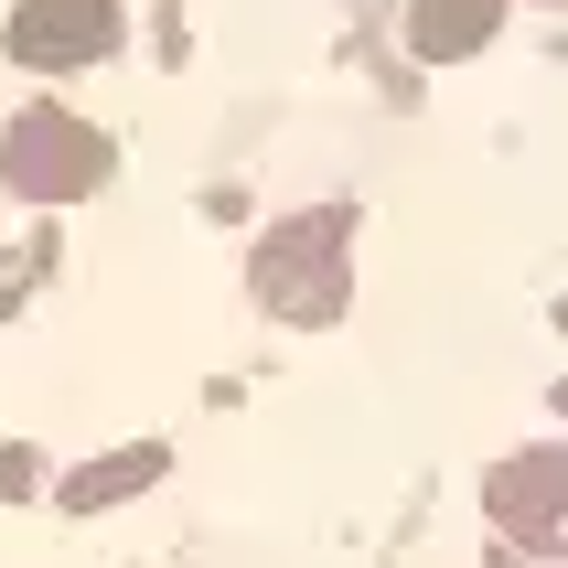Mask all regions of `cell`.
<instances>
[{
    "mask_svg": "<svg viewBox=\"0 0 568 568\" xmlns=\"http://www.w3.org/2000/svg\"><path fill=\"white\" fill-rule=\"evenodd\" d=\"M151 473H161V450H129V462H87V473L64 483V505H119V494H140Z\"/></svg>",
    "mask_w": 568,
    "mask_h": 568,
    "instance_id": "8992f818",
    "label": "cell"
},
{
    "mask_svg": "<svg viewBox=\"0 0 568 568\" xmlns=\"http://www.w3.org/2000/svg\"><path fill=\"white\" fill-rule=\"evenodd\" d=\"M494 22H505V0H418V11H408V43L450 64V54H483Z\"/></svg>",
    "mask_w": 568,
    "mask_h": 568,
    "instance_id": "5b68a950",
    "label": "cell"
},
{
    "mask_svg": "<svg viewBox=\"0 0 568 568\" xmlns=\"http://www.w3.org/2000/svg\"><path fill=\"white\" fill-rule=\"evenodd\" d=\"M344 236H354V225L333 215V204L301 215V225H280V236L257 247V301L290 312V322H333V312H344Z\"/></svg>",
    "mask_w": 568,
    "mask_h": 568,
    "instance_id": "7a4b0ae2",
    "label": "cell"
},
{
    "mask_svg": "<svg viewBox=\"0 0 568 568\" xmlns=\"http://www.w3.org/2000/svg\"><path fill=\"white\" fill-rule=\"evenodd\" d=\"M119 0H22L11 11V64H32V75H64V64H97L119 54Z\"/></svg>",
    "mask_w": 568,
    "mask_h": 568,
    "instance_id": "3957f363",
    "label": "cell"
},
{
    "mask_svg": "<svg viewBox=\"0 0 568 568\" xmlns=\"http://www.w3.org/2000/svg\"><path fill=\"white\" fill-rule=\"evenodd\" d=\"M494 515H505V537H558V450H537V462H505L494 473Z\"/></svg>",
    "mask_w": 568,
    "mask_h": 568,
    "instance_id": "277c9868",
    "label": "cell"
},
{
    "mask_svg": "<svg viewBox=\"0 0 568 568\" xmlns=\"http://www.w3.org/2000/svg\"><path fill=\"white\" fill-rule=\"evenodd\" d=\"M0 172H11V193H32V204H75V193L108 183V140H97L75 108H22V119L0 129Z\"/></svg>",
    "mask_w": 568,
    "mask_h": 568,
    "instance_id": "6da1fadb",
    "label": "cell"
}]
</instances>
